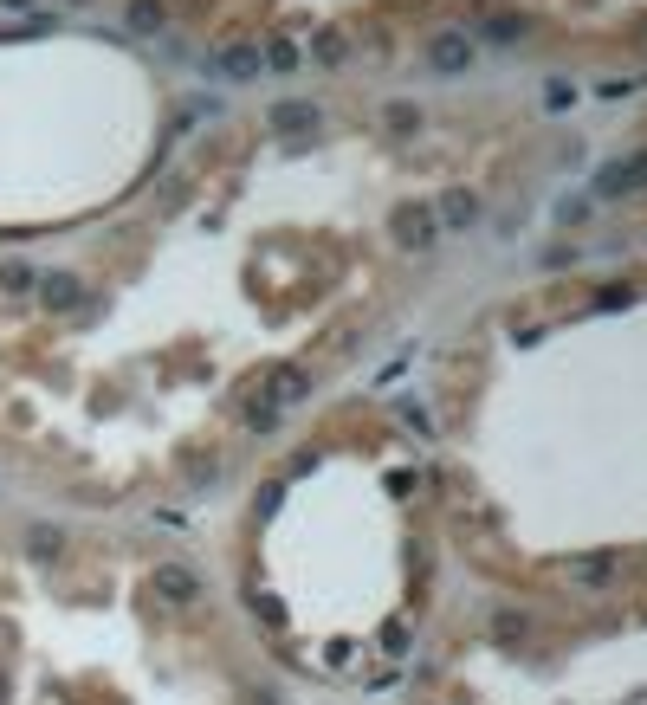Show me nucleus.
I'll return each mask as SVG.
<instances>
[{"label": "nucleus", "instance_id": "39448f33", "mask_svg": "<svg viewBox=\"0 0 647 705\" xmlns=\"http://www.w3.org/2000/svg\"><path fill=\"white\" fill-rule=\"evenodd\" d=\"M311 395V369H298V363H279L266 376V402H279V408H292V402H305Z\"/></svg>", "mask_w": 647, "mask_h": 705}, {"label": "nucleus", "instance_id": "6ab92c4d", "mask_svg": "<svg viewBox=\"0 0 647 705\" xmlns=\"http://www.w3.org/2000/svg\"><path fill=\"white\" fill-rule=\"evenodd\" d=\"M486 33H492V39H518L525 26H518V20H486Z\"/></svg>", "mask_w": 647, "mask_h": 705}, {"label": "nucleus", "instance_id": "0eeeda50", "mask_svg": "<svg viewBox=\"0 0 647 705\" xmlns=\"http://www.w3.org/2000/svg\"><path fill=\"white\" fill-rule=\"evenodd\" d=\"M266 130H285V136L292 130H318V104L311 98H279L266 110Z\"/></svg>", "mask_w": 647, "mask_h": 705}, {"label": "nucleus", "instance_id": "f3484780", "mask_svg": "<svg viewBox=\"0 0 647 705\" xmlns=\"http://www.w3.org/2000/svg\"><path fill=\"white\" fill-rule=\"evenodd\" d=\"M279 499H285V486H259V499H253V511H259V518H272V511H279Z\"/></svg>", "mask_w": 647, "mask_h": 705}, {"label": "nucleus", "instance_id": "f8f14e48", "mask_svg": "<svg viewBox=\"0 0 647 705\" xmlns=\"http://www.w3.org/2000/svg\"><path fill=\"white\" fill-rule=\"evenodd\" d=\"M0 285H7V292H33V285H39V272L26 266V259H7V266H0Z\"/></svg>", "mask_w": 647, "mask_h": 705}, {"label": "nucleus", "instance_id": "9d476101", "mask_svg": "<svg viewBox=\"0 0 647 705\" xmlns=\"http://www.w3.org/2000/svg\"><path fill=\"white\" fill-rule=\"evenodd\" d=\"M615 570H622V563H615L609 550H602V557H576V563H570V583H589V589H602Z\"/></svg>", "mask_w": 647, "mask_h": 705}, {"label": "nucleus", "instance_id": "f03ea898", "mask_svg": "<svg viewBox=\"0 0 647 705\" xmlns=\"http://www.w3.org/2000/svg\"><path fill=\"white\" fill-rule=\"evenodd\" d=\"M635 188H647V149H641V156H615V162H602V169H596V195L602 201L635 195Z\"/></svg>", "mask_w": 647, "mask_h": 705}, {"label": "nucleus", "instance_id": "aec40b11", "mask_svg": "<svg viewBox=\"0 0 647 705\" xmlns=\"http://www.w3.org/2000/svg\"><path fill=\"white\" fill-rule=\"evenodd\" d=\"M544 104H550V110H563V104H576V91H570V85H550V91H544Z\"/></svg>", "mask_w": 647, "mask_h": 705}, {"label": "nucleus", "instance_id": "ddd939ff", "mask_svg": "<svg viewBox=\"0 0 647 705\" xmlns=\"http://www.w3.org/2000/svg\"><path fill=\"white\" fill-rule=\"evenodd\" d=\"M59 544H65V531H52V524H33V531H26V550H33V557H59Z\"/></svg>", "mask_w": 647, "mask_h": 705}, {"label": "nucleus", "instance_id": "4468645a", "mask_svg": "<svg viewBox=\"0 0 647 705\" xmlns=\"http://www.w3.org/2000/svg\"><path fill=\"white\" fill-rule=\"evenodd\" d=\"M246 608H253V615H259V621H266V628H285V608H279V602H272V596H266V589H253V596H246Z\"/></svg>", "mask_w": 647, "mask_h": 705}, {"label": "nucleus", "instance_id": "dca6fc26", "mask_svg": "<svg viewBox=\"0 0 647 705\" xmlns=\"http://www.w3.org/2000/svg\"><path fill=\"white\" fill-rule=\"evenodd\" d=\"M402 421H408V427H415V434H421V440H428V434H434V421H428V408H415V402H402Z\"/></svg>", "mask_w": 647, "mask_h": 705}, {"label": "nucleus", "instance_id": "1a4fd4ad", "mask_svg": "<svg viewBox=\"0 0 647 705\" xmlns=\"http://www.w3.org/2000/svg\"><path fill=\"white\" fill-rule=\"evenodd\" d=\"M434 220H440V233H447V227H473V220H479V201L466 195V188H453V195L440 201V214H434Z\"/></svg>", "mask_w": 647, "mask_h": 705}, {"label": "nucleus", "instance_id": "20e7f679", "mask_svg": "<svg viewBox=\"0 0 647 705\" xmlns=\"http://www.w3.org/2000/svg\"><path fill=\"white\" fill-rule=\"evenodd\" d=\"M208 72L227 78V85H253L266 72V59H259V46H220V52H208Z\"/></svg>", "mask_w": 647, "mask_h": 705}, {"label": "nucleus", "instance_id": "7ed1b4c3", "mask_svg": "<svg viewBox=\"0 0 647 705\" xmlns=\"http://www.w3.org/2000/svg\"><path fill=\"white\" fill-rule=\"evenodd\" d=\"M149 589H156L169 608H188L201 596V570L195 563H156V576H149Z\"/></svg>", "mask_w": 647, "mask_h": 705}, {"label": "nucleus", "instance_id": "a211bd4d", "mask_svg": "<svg viewBox=\"0 0 647 705\" xmlns=\"http://www.w3.org/2000/svg\"><path fill=\"white\" fill-rule=\"evenodd\" d=\"M382 647H389V654H408V628H402V621H395V628L382 634Z\"/></svg>", "mask_w": 647, "mask_h": 705}, {"label": "nucleus", "instance_id": "2eb2a0df", "mask_svg": "<svg viewBox=\"0 0 647 705\" xmlns=\"http://www.w3.org/2000/svg\"><path fill=\"white\" fill-rule=\"evenodd\" d=\"M259 59H266L272 72H292V65H298V46H285V39H272V46H259Z\"/></svg>", "mask_w": 647, "mask_h": 705}, {"label": "nucleus", "instance_id": "423d86ee", "mask_svg": "<svg viewBox=\"0 0 647 705\" xmlns=\"http://www.w3.org/2000/svg\"><path fill=\"white\" fill-rule=\"evenodd\" d=\"M428 65L434 72H466V65H473V39L466 33H434L428 39Z\"/></svg>", "mask_w": 647, "mask_h": 705}, {"label": "nucleus", "instance_id": "4be33fe9", "mask_svg": "<svg viewBox=\"0 0 647 705\" xmlns=\"http://www.w3.org/2000/svg\"><path fill=\"white\" fill-rule=\"evenodd\" d=\"M0 7H33V0H0Z\"/></svg>", "mask_w": 647, "mask_h": 705}, {"label": "nucleus", "instance_id": "9b49d317", "mask_svg": "<svg viewBox=\"0 0 647 705\" xmlns=\"http://www.w3.org/2000/svg\"><path fill=\"white\" fill-rule=\"evenodd\" d=\"M162 26H169L162 0H130V33H162Z\"/></svg>", "mask_w": 647, "mask_h": 705}, {"label": "nucleus", "instance_id": "f257e3e1", "mask_svg": "<svg viewBox=\"0 0 647 705\" xmlns=\"http://www.w3.org/2000/svg\"><path fill=\"white\" fill-rule=\"evenodd\" d=\"M395 240L415 246V253H434V246H440V220H434V207H428V201L395 207Z\"/></svg>", "mask_w": 647, "mask_h": 705}, {"label": "nucleus", "instance_id": "412c9836", "mask_svg": "<svg viewBox=\"0 0 647 705\" xmlns=\"http://www.w3.org/2000/svg\"><path fill=\"white\" fill-rule=\"evenodd\" d=\"M389 123H402V130H408V123H421V110L415 104H389Z\"/></svg>", "mask_w": 647, "mask_h": 705}, {"label": "nucleus", "instance_id": "6e6552de", "mask_svg": "<svg viewBox=\"0 0 647 705\" xmlns=\"http://www.w3.org/2000/svg\"><path fill=\"white\" fill-rule=\"evenodd\" d=\"M39 298H46V311H78V304H85V279L46 272V279H39Z\"/></svg>", "mask_w": 647, "mask_h": 705}]
</instances>
